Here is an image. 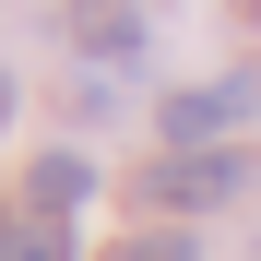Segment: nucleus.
<instances>
[{
    "instance_id": "39448f33",
    "label": "nucleus",
    "mask_w": 261,
    "mask_h": 261,
    "mask_svg": "<svg viewBox=\"0 0 261 261\" xmlns=\"http://www.w3.org/2000/svg\"><path fill=\"white\" fill-rule=\"evenodd\" d=\"M0 261H71V226H48V214H36V226L0 238Z\"/></svg>"
},
{
    "instance_id": "f257e3e1",
    "label": "nucleus",
    "mask_w": 261,
    "mask_h": 261,
    "mask_svg": "<svg viewBox=\"0 0 261 261\" xmlns=\"http://www.w3.org/2000/svg\"><path fill=\"white\" fill-rule=\"evenodd\" d=\"M238 119H261V71H226V83H190V95H166V107H154V130H166L178 154H202L214 130H238Z\"/></svg>"
},
{
    "instance_id": "20e7f679",
    "label": "nucleus",
    "mask_w": 261,
    "mask_h": 261,
    "mask_svg": "<svg viewBox=\"0 0 261 261\" xmlns=\"http://www.w3.org/2000/svg\"><path fill=\"white\" fill-rule=\"evenodd\" d=\"M83 190H95V166H83V154H36V166H24V202L48 214V226H71Z\"/></svg>"
},
{
    "instance_id": "7ed1b4c3",
    "label": "nucleus",
    "mask_w": 261,
    "mask_h": 261,
    "mask_svg": "<svg viewBox=\"0 0 261 261\" xmlns=\"http://www.w3.org/2000/svg\"><path fill=\"white\" fill-rule=\"evenodd\" d=\"M71 36L95 60H143V0H71Z\"/></svg>"
},
{
    "instance_id": "f03ea898",
    "label": "nucleus",
    "mask_w": 261,
    "mask_h": 261,
    "mask_svg": "<svg viewBox=\"0 0 261 261\" xmlns=\"http://www.w3.org/2000/svg\"><path fill=\"white\" fill-rule=\"evenodd\" d=\"M249 190V154H166V166H143V202H166V214H214V202H238Z\"/></svg>"
},
{
    "instance_id": "6e6552de",
    "label": "nucleus",
    "mask_w": 261,
    "mask_h": 261,
    "mask_svg": "<svg viewBox=\"0 0 261 261\" xmlns=\"http://www.w3.org/2000/svg\"><path fill=\"white\" fill-rule=\"evenodd\" d=\"M0 238H12V226H0Z\"/></svg>"
},
{
    "instance_id": "0eeeda50",
    "label": "nucleus",
    "mask_w": 261,
    "mask_h": 261,
    "mask_svg": "<svg viewBox=\"0 0 261 261\" xmlns=\"http://www.w3.org/2000/svg\"><path fill=\"white\" fill-rule=\"evenodd\" d=\"M0 119H12V71H0Z\"/></svg>"
},
{
    "instance_id": "423d86ee",
    "label": "nucleus",
    "mask_w": 261,
    "mask_h": 261,
    "mask_svg": "<svg viewBox=\"0 0 261 261\" xmlns=\"http://www.w3.org/2000/svg\"><path fill=\"white\" fill-rule=\"evenodd\" d=\"M107 261H202V249H190V238H119Z\"/></svg>"
}]
</instances>
